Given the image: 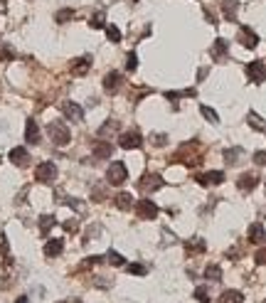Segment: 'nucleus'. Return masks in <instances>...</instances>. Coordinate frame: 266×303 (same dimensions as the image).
I'll return each mask as SVG.
<instances>
[{
	"label": "nucleus",
	"mask_w": 266,
	"mask_h": 303,
	"mask_svg": "<svg viewBox=\"0 0 266 303\" xmlns=\"http://www.w3.org/2000/svg\"><path fill=\"white\" fill-rule=\"evenodd\" d=\"M89 69H91V57H89V55L72 62V74H74V77H84Z\"/></svg>",
	"instance_id": "nucleus-15"
},
{
	"label": "nucleus",
	"mask_w": 266,
	"mask_h": 303,
	"mask_svg": "<svg viewBox=\"0 0 266 303\" xmlns=\"http://www.w3.org/2000/svg\"><path fill=\"white\" fill-rule=\"evenodd\" d=\"M158 205L153 202V200H138V205H136V215H138V220H155L158 217Z\"/></svg>",
	"instance_id": "nucleus-7"
},
{
	"label": "nucleus",
	"mask_w": 266,
	"mask_h": 303,
	"mask_svg": "<svg viewBox=\"0 0 266 303\" xmlns=\"http://www.w3.org/2000/svg\"><path fill=\"white\" fill-rule=\"evenodd\" d=\"M219 303H244V293L229 288V291H224V293L219 296Z\"/></svg>",
	"instance_id": "nucleus-23"
},
{
	"label": "nucleus",
	"mask_w": 266,
	"mask_h": 303,
	"mask_svg": "<svg viewBox=\"0 0 266 303\" xmlns=\"http://www.w3.org/2000/svg\"><path fill=\"white\" fill-rule=\"evenodd\" d=\"M47 136L52 138L55 145H67L72 140V133H69V128H67L64 121H50L47 123Z\"/></svg>",
	"instance_id": "nucleus-1"
},
{
	"label": "nucleus",
	"mask_w": 266,
	"mask_h": 303,
	"mask_svg": "<svg viewBox=\"0 0 266 303\" xmlns=\"http://www.w3.org/2000/svg\"><path fill=\"white\" fill-rule=\"evenodd\" d=\"M254 163L256 165H266V150H256V153H254Z\"/></svg>",
	"instance_id": "nucleus-41"
},
{
	"label": "nucleus",
	"mask_w": 266,
	"mask_h": 303,
	"mask_svg": "<svg viewBox=\"0 0 266 303\" xmlns=\"http://www.w3.org/2000/svg\"><path fill=\"white\" fill-rule=\"evenodd\" d=\"M205 278H209V281H222V269H219L217 264H209V266L205 269Z\"/></svg>",
	"instance_id": "nucleus-29"
},
{
	"label": "nucleus",
	"mask_w": 266,
	"mask_h": 303,
	"mask_svg": "<svg viewBox=\"0 0 266 303\" xmlns=\"http://www.w3.org/2000/svg\"><path fill=\"white\" fill-rule=\"evenodd\" d=\"M136 67H138V57H136V52H128L126 55V69L128 72H136Z\"/></svg>",
	"instance_id": "nucleus-37"
},
{
	"label": "nucleus",
	"mask_w": 266,
	"mask_h": 303,
	"mask_svg": "<svg viewBox=\"0 0 266 303\" xmlns=\"http://www.w3.org/2000/svg\"><path fill=\"white\" fill-rule=\"evenodd\" d=\"M254 259H256V264H261V266H266V247H264V249H259Z\"/></svg>",
	"instance_id": "nucleus-43"
},
{
	"label": "nucleus",
	"mask_w": 266,
	"mask_h": 303,
	"mask_svg": "<svg viewBox=\"0 0 266 303\" xmlns=\"http://www.w3.org/2000/svg\"><path fill=\"white\" fill-rule=\"evenodd\" d=\"M62 251H64V239H50L45 244V256H50V259L59 256Z\"/></svg>",
	"instance_id": "nucleus-20"
},
{
	"label": "nucleus",
	"mask_w": 266,
	"mask_h": 303,
	"mask_svg": "<svg viewBox=\"0 0 266 303\" xmlns=\"http://www.w3.org/2000/svg\"><path fill=\"white\" fill-rule=\"evenodd\" d=\"M111 153H114L111 143H106V140H96L94 143V158H111Z\"/></svg>",
	"instance_id": "nucleus-22"
},
{
	"label": "nucleus",
	"mask_w": 266,
	"mask_h": 303,
	"mask_svg": "<svg viewBox=\"0 0 266 303\" xmlns=\"http://www.w3.org/2000/svg\"><path fill=\"white\" fill-rule=\"evenodd\" d=\"M89 25H91L94 30H101V28H106V15H104V13L99 10V13H96V15H94V18L89 20Z\"/></svg>",
	"instance_id": "nucleus-31"
},
{
	"label": "nucleus",
	"mask_w": 266,
	"mask_h": 303,
	"mask_svg": "<svg viewBox=\"0 0 266 303\" xmlns=\"http://www.w3.org/2000/svg\"><path fill=\"white\" fill-rule=\"evenodd\" d=\"M236 10H239V3H236V0H222V15H224L229 23H236Z\"/></svg>",
	"instance_id": "nucleus-18"
},
{
	"label": "nucleus",
	"mask_w": 266,
	"mask_h": 303,
	"mask_svg": "<svg viewBox=\"0 0 266 303\" xmlns=\"http://www.w3.org/2000/svg\"><path fill=\"white\" fill-rule=\"evenodd\" d=\"M177 161H182L185 165H197L200 163V145L192 140V143H185L177 153L173 156V163H177Z\"/></svg>",
	"instance_id": "nucleus-2"
},
{
	"label": "nucleus",
	"mask_w": 266,
	"mask_h": 303,
	"mask_svg": "<svg viewBox=\"0 0 266 303\" xmlns=\"http://www.w3.org/2000/svg\"><path fill=\"white\" fill-rule=\"evenodd\" d=\"M55 224H57V222H55V217H52V215H42V217H40V232H42L45 237L50 234V229H52Z\"/></svg>",
	"instance_id": "nucleus-27"
},
{
	"label": "nucleus",
	"mask_w": 266,
	"mask_h": 303,
	"mask_svg": "<svg viewBox=\"0 0 266 303\" xmlns=\"http://www.w3.org/2000/svg\"><path fill=\"white\" fill-rule=\"evenodd\" d=\"M55 20H57V23H69V20H74V10H72V8H64V10H59V13L55 15Z\"/></svg>",
	"instance_id": "nucleus-33"
},
{
	"label": "nucleus",
	"mask_w": 266,
	"mask_h": 303,
	"mask_svg": "<svg viewBox=\"0 0 266 303\" xmlns=\"http://www.w3.org/2000/svg\"><path fill=\"white\" fill-rule=\"evenodd\" d=\"M35 180H37V183H42V185H52V183L57 180V165H55L52 161L40 163V165H37V170H35Z\"/></svg>",
	"instance_id": "nucleus-4"
},
{
	"label": "nucleus",
	"mask_w": 266,
	"mask_h": 303,
	"mask_svg": "<svg viewBox=\"0 0 266 303\" xmlns=\"http://www.w3.org/2000/svg\"><path fill=\"white\" fill-rule=\"evenodd\" d=\"M15 303H28V296H20V298H18Z\"/></svg>",
	"instance_id": "nucleus-46"
},
{
	"label": "nucleus",
	"mask_w": 266,
	"mask_h": 303,
	"mask_svg": "<svg viewBox=\"0 0 266 303\" xmlns=\"http://www.w3.org/2000/svg\"><path fill=\"white\" fill-rule=\"evenodd\" d=\"M205 18L209 20V25H217V23H214V13H212L209 8H205Z\"/></svg>",
	"instance_id": "nucleus-45"
},
{
	"label": "nucleus",
	"mask_w": 266,
	"mask_h": 303,
	"mask_svg": "<svg viewBox=\"0 0 266 303\" xmlns=\"http://www.w3.org/2000/svg\"><path fill=\"white\" fill-rule=\"evenodd\" d=\"M207 249V244H205V239H200V237H192V239H187L185 242V251L192 256V254H202Z\"/></svg>",
	"instance_id": "nucleus-21"
},
{
	"label": "nucleus",
	"mask_w": 266,
	"mask_h": 303,
	"mask_svg": "<svg viewBox=\"0 0 266 303\" xmlns=\"http://www.w3.org/2000/svg\"><path fill=\"white\" fill-rule=\"evenodd\" d=\"M227 50H229V42L219 37V40L212 42V47H209V57H212L214 62H224V59H227Z\"/></svg>",
	"instance_id": "nucleus-11"
},
{
	"label": "nucleus",
	"mask_w": 266,
	"mask_h": 303,
	"mask_svg": "<svg viewBox=\"0 0 266 303\" xmlns=\"http://www.w3.org/2000/svg\"><path fill=\"white\" fill-rule=\"evenodd\" d=\"M195 301L209 303V291H207V286H197V288H195Z\"/></svg>",
	"instance_id": "nucleus-35"
},
{
	"label": "nucleus",
	"mask_w": 266,
	"mask_h": 303,
	"mask_svg": "<svg viewBox=\"0 0 266 303\" xmlns=\"http://www.w3.org/2000/svg\"><path fill=\"white\" fill-rule=\"evenodd\" d=\"M246 237H249V242H251V244H261V242L266 239V232H264V227H261L259 222H254V224H249Z\"/></svg>",
	"instance_id": "nucleus-19"
},
{
	"label": "nucleus",
	"mask_w": 266,
	"mask_h": 303,
	"mask_svg": "<svg viewBox=\"0 0 266 303\" xmlns=\"http://www.w3.org/2000/svg\"><path fill=\"white\" fill-rule=\"evenodd\" d=\"M236 40H239L244 47H249V50H254V47L259 45V35H256L251 28H246V25H241V28H239V35H236Z\"/></svg>",
	"instance_id": "nucleus-10"
},
{
	"label": "nucleus",
	"mask_w": 266,
	"mask_h": 303,
	"mask_svg": "<svg viewBox=\"0 0 266 303\" xmlns=\"http://www.w3.org/2000/svg\"><path fill=\"white\" fill-rule=\"evenodd\" d=\"M106 200V188L104 185H96L94 188V202H104Z\"/></svg>",
	"instance_id": "nucleus-39"
},
{
	"label": "nucleus",
	"mask_w": 266,
	"mask_h": 303,
	"mask_svg": "<svg viewBox=\"0 0 266 303\" xmlns=\"http://www.w3.org/2000/svg\"><path fill=\"white\" fill-rule=\"evenodd\" d=\"M126 269H128V274H136V276H146L148 274V269L143 264H128Z\"/></svg>",
	"instance_id": "nucleus-38"
},
{
	"label": "nucleus",
	"mask_w": 266,
	"mask_h": 303,
	"mask_svg": "<svg viewBox=\"0 0 266 303\" xmlns=\"http://www.w3.org/2000/svg\"><path fill=\"white\" fill-rule=\"evenodd\" d=\"M10 161H13L18 168H28V165H30V153H28L23 145H18V148L10 150Z\"/></svg>",
	"instance_id": "nucleus-12"
},
{
	"label": "nucleus",
	"mask_w": 266,
	"mask_h": 303,
	"mask_svg": "<svg viewBox=\"0 0 266 303\" xmlns=\"http://www.w3.org/2000/svg\"><path fill=\"white\" fill-rule=\"evenodd\" d=\"M256 183H259V178H256L254 173H244V175H239L236 188H239V190H244V193H251V190L256 188Z\"/></svg>",
	"instance_id": "nucleus-17"
},
{
	"label": "nucleus",
	"mask_w": 266,
	"mask_h": 303,
	"mask_svg": "<svg viewBox=\"0 0 266 303\" xmlns=\"http://www.w3.org/2000/svg\"><path fill=\"white\" fill-rule=\"evenodd\" d=\"M150 140H153V145H158V148H160V145H165V143H168V136H165V133H153V136H150Z\"/></svg>",
	"instance_id": "nucleus-40"
},
{
	"label": "nucleus",
	"mask_w": 266,
	"mask_h": 303,
	"mask_svg": "<svg viewBox=\"0 0 266 303\" xmlns=\"http://www.w3.org/2000/svg\"><path fill=\"white\" fill-rule=\"evenodd\" d=\"M106 261H109V264H114V266H123V264H126V261H123V256H121L118 251H114V249H109Z\"/></svg>",
	"instance_id": "nucleus-34"
},
{
	"label": "nucleus",
	"mask_w": 266,
	"mask_h": 303,
	"mask_svg": "<svg viewBox=\"0 0 266 303\" xmlns=\"http://www.w3.org/2000/svg\"><path fill=\"white\" fill-rule=\"evenodd\" d=\"M131 3H138V0H131Z\"/></svg>",
	"instance_id": "nucleus-47"
},
{
	"label": "nucleus",
	"mask_w": 266,
	"mask_h": 303,
	"mask_svg": "<svg viewBox=\"0 0 266 303\" xmlns=\"http://www.w3.org/2000/svg\"><path fill=\"white\" fill-rule=\"evenodd\" d=\"M114 202H116L118 210H131V207H133V197H131V193H118Z\"/></svg>",
	"instance_id": "nucleus-26"
},
{
	"label": "nucleus",
	"mask_w": 266,
	"mask_h": 303,
	"mask_svg": "<svg viewBox=\"0 0 266 303\" xmlns=\"http://www.w3.org/2000/svg\"><path fill=\"white\" fill-rule=\"evenodd\" d=\"M25 140L32 143V145L40 143V126H37V121H32V118L25 123Z\"/></svg>",
	"instance_id": "nucleus-16"
},
{
	"label": "nucleus",
	"mask_w": 266,
	"mask_h": 303,
	"mask_svg": "<svg viewBox=\"0 0 266 303\" xmlns=\"http://www.w3.org/2000/svg\"><path fill=\"white\" fill-rule=\"evenodd\" d=\"M15 57V52L10 50V47H3V52H0V59H3V62H10Z\"/></svg>",
	"instance_id": "nucleus-42"
},
{
	"label": "nucleus",
	"mask_w": 266,
	"mask_h": 303,
	"mask_svg": "<svg viewBox=\"0 0 266 303\" xmlns=\"http://www.w3.org/2000/svg\"><path fill=\"white\" fill-rule=\"evenodd\" d=\"M246 77H249V82L251 84H261L264 79H266V64L264 62H249L246 64Z\"/></svg>",
	"instance_id": "nucleus-9"
},
{
	"label": "nucleus",
	"mask_w": 266,
	"mask_h": 303,
	"mask_svg": "<svg viewBox=\"0 0 266 303\" xmlns=\"http://www.w3.org/2000/svg\"><path fill=\"white\" fill-rule=\"evenodd\" d=\"M118 145H121L123 150H136V148L143 145V138H141L138 131H126V133L118 136Z\"/></svg>",
	"instance_id": "nucleus-6"
},
{
	"label": "nucleus",
	"mask_w": 266,
	"mask_h": 303,
	"mask_svg": "<svg viewBox=\"0 0 266 303\" xmlns=\"http://www.w3.org/2000/svg\"><path fill=\"white\" fill-rule=\"evenodd\" d=\"M59 109H62V113H64L69 121H74V123H82V121H84V109H82L79 104H74V101H62Z\"/></svg>",
	"instance_id": "nucleus-8"
},
{
	"label": "nucleus",
	"mask_w": 266,
	"mask_h": 303,
	"mask_svg": "<svg viewBox=\"0 0 266 303\" xmlns=\"http://www.w3.org/2000/svg\"><path fill=\"white\" fill-rule=\"evenodd\" d=\"M197 180H200V185H205V188H209V185H222V183H224V173H222V170H209V173L200 175Z\"/></svg>",
	"instance_id": "nucleus-14"
},
{
	"label": "nucleus",
	"mask_w": 266,
	"mask_h": 303,
	"mask_svg": "<svg viewBox=\"0 0 266 303\" xmlns=\"http://www.w3.org/2000/svg\"><path fill=\"white\" fill-rule=\"evenodd\" d=\"M128 180V170H126V165L121 163V161H114L111 165H109V170H106V183L109 185H123Z\"/></svg>",
	"instance_id": "nucleus-3"
},
{
	"label": "nucleus",
	"mask_w": 266,
	"mask_h": 303,
	"mask_svg": "<svg viewBox=\"0 0 266 303\" xmlns=\"http://www.w3.org/2000/svg\"><path fill=\"white\" fill-rule=\"evenodd\" d=\"M246 121H249V126H251L254 131H261V133H266V121H264V118H261L256 111H249Z\"/></svg>",
	"instance_id": "nucleus-25"
},
{
	"label": "nucleus",
	"mask_w": 266,
	"mask_h": 303,
	"mask_svg": "<svg viewBox=\"0 0 266 303\" xmlns=\"http://www.w3.org/2000/svg\"><path fill=\"white\" fill-rule=\"evenodd\" d=\"M187 96H195V89H185V91H165V99H187Z\"/></svg>",
	"instance_id": "nucleus-32"
},
{
	"label": "nucleus",
	"mask_w": 266,
	"mask_h": 303,
	"mask_svg": "<svg viewBox=\"0 0 266 303\" xmlns=\"http://www.w3.org/2000/svg\"><path fill=\"white\" fill-rule=\"evenodd\" d=\"M200 113H202L209 123H219V116H217V111H214V109H209V106H205V104H202V106H200Z\"/></svg>",
	"instance_id": "nucleus-30"
},
{
	"label": "nucleus",
	"mask_w": 266,
	"mask_h": 303,
	"mask_svg": "<svg viewBox=\"0 0 266 303\" xmlns=\"http://www.w3.org/2000/svg\"><path fill=\"white\" fill-rule=\"evenodd\" d=\"M64 229H67V232H77V229H79V222H77V220H69V222H64Z\"/></svg>",
	"instance_id": "nucleus-44"
},
{
	"label": "nucleus",
	"mask_w": 266,
	"mask_h": 303,
	"mask_svg": "<svg viewBox=\"0 0 266 303\" xmlns=\"http://www.w3.org/2000/svg\"><path fill=\"white\" fill-rule=\"evenodd\" d=\"M241 156H244V150H241V148H227V150H224V161H227V165H236V163H241Z\"/></svg>",
	"instance_id": "nucleus-24"
},
{
	"label": "nucleus",
	"mask_w": 266,
	"mask_h": 303,
	"mask_svg": "<svg viewBox=\"0 0 266 303\" xmlns=\"http://www.w3.org/2000/svg\"><path fill=\"white\" fill-rule=\"evenodd\" d=\"M118 131V121H106L101 128H99V138H106V136H111V133H116Z\"/></svg>",
	"instance_id": "nucleus-28"
},
{
	"label": "nucleus",
	"mask_w": 266,
	"mask_h": 303,
	"mask_svg": "<svg viewBox=\"0 0 266 303\" xmlns=\"http://www.w3.org/2000/svg\"><path fill=\"white\" fill-rule=\"evenodd\" d=\"M121 82H123V77H121L118 72H109V74L104 77V89H106L109 94H116V91L121 89Z\"/></svg>",
	"instance_id": "nucleus-13"
},
{
	"label": "nucleus",
	"mask_w": 266,
	"mask_h": 303,
	"mask_svg": "<svg viewBox=\"0 0 266 303\" xmlns=\"http://www.w3.org/2000/svg\"><path fill=\"white\" fill-rule=\"evenodd\" d=\"M106 37H109L111 42H121V30H118L116 25H106Z\"/></svg>",
	"instance_id": "nucleus-36"
},
{
	"label": "nucleus",
	"mask_w": 266,
	"mask_h": 303,
	"mask_svg": "<svg viewBox=\"0 0 266 303\" xmlns=\"http://www.w3.org/2000/svg\"><path fill=\"white\" fill-rule=\"evenodd\" d=\"M163 185H165V180H163L158 173H146V175L138 180V190H141L143 195H150V193L160 190Z\"/></svg>",
	"instance_id": "nucleus-5"
}]
</instances>
